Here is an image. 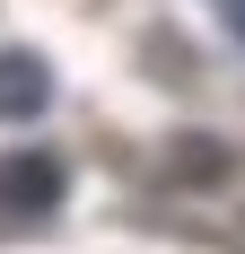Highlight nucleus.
I'll return each instance as SVG.
<instances>
[{
	"label": "nucleus",
	"instance_id": "f257e3e1",
	"mask_svg": "<svg viewBox=\"0 0 245 254\" xmlns=\"http://www.w3.org/2000/svg\"><path fill=\"white\" fill-rule=\"evenodd\" d=\"M61 193H70V176H61L53 149H9L0 158V210L9 219H53Z\"/></svg>",
	"mask_w": 245,
	"mask_h": 254
},
{
	"label": "nucleus",
	"instance_id": "f03ea898",
	"mask_svg": "<svg viewBox=\"0 0 245 254\" xmlns=\"http://www.w3.org/2000/svg\"><path fill=\"white\" fill-rule=\"evenodd\" d=\"M44 105H53V62L9 44L0 53V123H35Z\"/></svg>",
	"mask_w": 245,
	"mask_h": 254
},
{
	"label": "nucleus",
	"instance_id": "7ed1b4c3",
	"mask_svg": "<svg viewBox=\"0 0 245 254\" xmlns=\"http://www.w3.org/2000/svg\"><path fill=\"white\" fill-rule=\"evenodd\" d=\"M219 18H228V35L245 44V0H219Z\"/></svg>",
	"mask_w": 245,
	"mask_h": 254
}]
</instances>
